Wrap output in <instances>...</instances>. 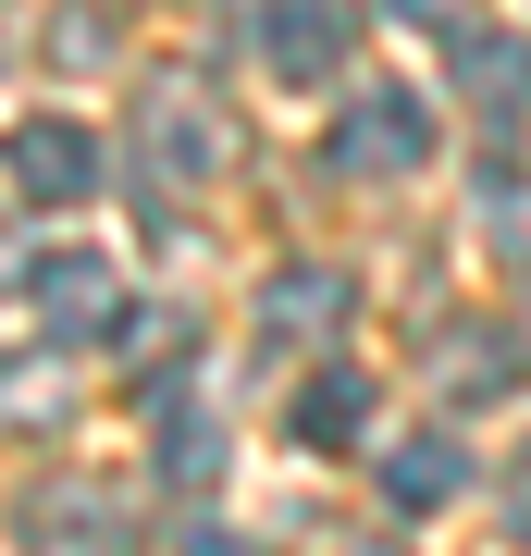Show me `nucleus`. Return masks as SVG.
Wrapping results in <instances>:
<instances>
[{"label":"nucleus","instance_id":"obj_1","mask_svg":"<svg viewBox=\"0 0 531 556\" xmlns=\"http://www.w3.org/2000/svg\"><path fill=\"white\" fill-rule=\"evenodd\" d=\"M420 161H433V112H420L408 87L346 100V124H334V174H346V186H408Z\"/></svg>","mask_w":531,"mask_h":556},{"label":"nucleus","instance_id":"obj_2","mask_svg":"<svg viewBox=\"0 0 531 556\" xmlns=\"http://www.w3.org/2000/svg\"><path fill=\"white\" fill-rule=\"evenodd\" d=\"M0 174H13V199L62 211V199H87V186H99V137H87V124H62V112H25L13 137H0Z\"/></svg>","mask_w":531,"mask_h":556},{"label":"nucleus","instance_id":"obj_3","mask_svg":"<svg viewBox=\"0 0 531 556\" xmlns=\"http://www.w3.org/2000/svg\"><path fill=\"white\" fill-rule=\"evenodd\" d=\"M25 285H38V309H50V334H62V346H87V334H124V273H112L99 248H50Z\"/></svg>","mask_w":531,"mask_h":556},{"label":"nucleus","instance_id":"obj_4","mask_svg":"<svg viewBox=\"0 0 531 556\" xmlns=\"http://www.w3.org/2000/svg\"><path fill=\"white\" fill-rule=\"evenodd\" d=\"M346 50H358L346 0H273V13H260V62H273V75H296V87L346 75Z\"/></svg>","mask_w":531,"mask_h":556},{"label":"nucleus","instance_id":"obj_5","mask_svg":"<svg viewBox=\"0 0 531 556\" xmlns=\"http://www.w3.org/2000/svg\"><path fill=\"white\" fill-rule=\"evenodd\" d=\"M149 161H161V186H186V174H223L236 137H223V112L198 100V87H161L149 100Z\"/></svg>","mask_w":531,"mask_h":556},{"label":"nucleus","instance_id":"obj_6","mask_svg":"<svg viewBox=\"0 0 531 556\" xmlns=\"http://www.w3.org/2000/svg\"><path fill=\"white\" fill-rule=\"evenodd\" d=\"M457 87H470V112L494 137H519L531 124V38H457Z\"/></svg>","mask_w":531,"mask_h":556},{"label":"nucleus","instance_id":"obj_7","mask_svg":"<svg viewBox=\"0 0 531 556\" xmlns=\"http://www.w3.org/2000/svg\"><path fill=\"white\" fill-rule=\"evenodd\" d=\"M383 495L408 507V519H433V507H457V495H470V445H457V433H408V445L383 457Z\"/></svg>","mask_w":531,"mask_h":556},{"label":"nucleus","instance_id":"obj_8","mask_svg":"<svg viewBox=\"0 0 531 556\" xmlns=\"http://www.w3.org/2000/svg\"><path fill=\"white\" fill-rule=\"evenodd\" d=\"M285 433L321 445V457H346L358 433H371V383H358V371H309V383L285 396Z\"/></svg>","mask_w":531,"mask_h":556},{"label":"nucleus","instance_id":"obj_9","mask_svg":"<svg viewBox=\"0 0 531 556\" xmlns=\"http://www.w3.org/2000/svg\"><path fill=\"white\" fill-rule=\"evenodd\" d=\"M25 544H75V556H137V519L124 507H75V482L25 495Z\"/></svg>","mask_w":531,"mask_h":556},{"label":"nucleus","instance_id":"obj_10","mask_svg":"<svg viewBox=\"0 0 531 556\" xmlns=\"http://www.w3.org/2000/svg\"><path fill=\"white\" fill-rule=\"evenodd\" d=\"M161 482H186V495H211V482H223V420L211 408H186V383H161Z\"/></svg>","mask_w":531,"mask_h":556},{"label":"nucleus","instance_id":"obj_11","mask_svg":"<svg viewBox=\"0 0 531 556\" xmlns=\"http://www.w3.org/2000/svg\"><path fill=\"white\" fill-rule=\"evenodd\" d=\"M260 321H273L285 346H296V334H309V346H334V334H346V285H334V273H273Z\"/></svg>","mask_w":531,"mask_h":556},{"label":"nucleus","instance_id":"obj_12","mask_svg":"<svg viewBox=\"0 0 531 556\" xmlns=\"http://www.w3.org/2000/svg\"><path fill=\"white\" fill-rule=\"evenodd\" d=\"M445 383H457V396L507 383V334H457V346H445Z\"/></svg>","mask_w":531,"mask_h":556},{"label":"nucleus","instance_id":"obj_13","mask_svg":"<svg viewBox=\"0 0 531 556\" xmlns=\"http://www.w3.org/2000/svg\"><path fill=\"white\" fill-rule=\"evenodd\" d=\"M395 25H457V0H383Z\"/></svg>","mask_w":531,"mask_h":556},{"label":"nucleus","instance_id":"obj_14","mask_svg":"<svg viewBox=\"0 0 531 556\" xmlns=\"http://www.w3.org/2000/svg\"><path fill=\"white\" fill-rule=\"evenodd\" d=\"M186 556H260V544H236V532H186Z\"/></svg>","mask_w":531,"mask_h":556}]
</instances>
